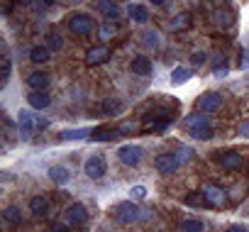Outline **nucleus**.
<instances>
[{"label":"nucleus","instance_id":"f257e3e1","mask_svg":"<svg viewBox=\"0 0 249 232\" xmlns=\"http://www.w3.org/2000/svg\"><path fill=\"white\" fill-rule=\"evenodd\" d=\"M69 30H71L73 35H81V37L90 35V32H93V20H90V15H86V13L71 15V18H69Z\"/></svg>","mask_w":249,"mask_h":232},{"label":"nucleus","instance_id":"f03ea898","mask_svg":"<svg viewBox=\"0 0 249 232\" xmlns=\"http://www.w3.org/2000/svg\"><path fill=\"white\" fill-rule=\"evenodd\" d=\"M44 127H49V120H39V118H32L30 112H20V130H22V135L25 137H30L35 130H44Z\"/></svg>","mask_w":249,"mask_h":232},{"label":"nucleus","instance_id":"7ed1b4c3","mask_svg":"<svg viewBox=\"0 0 249 232\" xmlns=\"http://www.w3.org/2000/svg\"><path fill=\"white\" fill-rule=\"evenodd\" d=\"M117 157H120V161H122L124 166H137V164L142 161V147H137V144H124V147L117 149Z\"/></svg>","mask_w":249,"mask_h":232},{"label":"nucleus","instance_id":"20e7f679","mask_svg":"<svg viewBox=\"0 0 249 232\" xmlns=\"http://www.w3.org/2000/svg\"><path fill=\"white\" fill-rule=\"evenodd\" d=\"M154 166H157L159 174L169 176V174H174V171L181 166V159H178L176 154H159V157L154 159Z\"/></svg>","mask_w":249,"mask_h":232},{"label":"nucleus","instance_id":"39448f33","mask_svg":"<svg viewBox=\"0 0 249 232\" xmlns=\"http://www.w3.org/2000/svg\"><path fill=\"white\" fill-rule=\"evenodd\" d=\"M105 171H107V164H105V159H103L100 154L88 157V161H86V176H88V178L98 181V178L105 176Z\"/></svg>","mask_w":249,"mask_h":232},{"label":"nucleus","instance_id":"423d86ee","mask_svg":"<svg viewBox=\"0 0 249 232\" xmlns=\"http://www.w3.org/2000/svg\"><path fill=\"white\" fill-rule=\"evenodd\" d=\"M115 217H117L120 222H137V217H140V208H137L135 203H130V200L117 203V208H115Z\"/></svg>","mask_w":249,"mask_h":232},{"label":"nucleus","instance_id":"0eeeda50","mask_svg":"<svg viewBox=\"0 0 249 232\" xmlns=\"http://www.w3.org/2000/svg\"><path fill=\"white\" fill-rule=\"evenodd\" d=\"M203 198H205V205L208 208H220V205H225V200H227V193L220 188V186H208L205 191H203Z\"/></svg>","mask_w":249,"mask_h":232},{"label":"nucleus","instance_id":"6e6552de","mask_svg":"<svg viewBox=\"0 0 249 232\" xmlns=\"http://www.w3.org/2000/svg\"><path fill=\"white\" fill-rule=\"evenodd\" d=\"M66 220H69L71 225H83V222L88 220L86 205H83V203H71V205L66 208Z\"/></svg>","mask_w":249,"mask_h":232},{"label":"nucleus","instance_id":"1a4fd4ad","mask_svg":"<svg viewBox=\"0 0 249 232\" xmlns=\"http://www.w3.org/2000/svg\"><path fill=\"white\" fill-rule=\"evenodd\" d=\"M220 105H222V98L217 93H203L198 98V110L200 112H215Z\"/></svg>","mask_w":249,"mask_h":232},{"label":"nucleus","instance_id":"9d476101","mask_svg":"<svg viewBox=\"0 0 249 232\" xmlns=\"http://www.w3.org/2000/svg\"><path fill=\"white\" fill-rule=\"evenodd\" d=\"M117 137H120V127H95L88 140H93V142H110V140H117Z\"/></svg>","mask_w":249,"mask_h":232},{"label":"nucleus","instance_id":"9b49d317","mask_svg":"<svg viewBox=\"0 0 249 232\" xmlns=\"http://www.w3.org/2000/svg\"><path fill=\"white\" fill-rule=\"evenodd\" d=\"M98 13L110 22H117V18H120V8L112 3V0H98Z\"/></svg>","mask_w":249,"mask_h":232},{"label":"nucleus","instance_id":"f8f14e48","mask_svg":"<svg viewBox=\"0 0 249 232\" xmlns=\"http://www.w3.org/2000/svg\"><path fill=\"white\" fill-rule=\"evenodd\" d=\"M107 59H110V49H107V47H93V49L86 52V61H88L90 66H95V64H105Z\"/></svg>","mask_w":249,"mask_h":232},{"label":"nucleus","instance_id":"ddd939ff","mask_svg":"<svg viewBox=\"0 0 249 232\" xmlns=\"http://www.w3.org/2000/svg\"><path fill=\"white\" fill-rule=\"evenodd\" d=\"M27 100H30V107H35V110H44V107H49V103H52V98H49L47 90H32V93L27 95Z\"/></svg>","mask_w":249,"mask_h":232},{"label":"nucleus","instance_id":"4468645a","mask_svg":"<svg viewBox=\"0 0 249 232\" xmlns=\"http://www.w3.org/2000/svg\"><path fill=\"white\" fill-rule=\"evenodd\" d=\"M242 164H244V159H242V154H237V152H225V154L220 157V166L227 169V171H234V169H239Z\"/></svg>","mask_w":249,"mask_h":232},{"label":"nucleus","instance_id":"2eb2a0df","mask_svg":"<svg viewBox=\"0 0 249 232\" xmlns=\"http://www.w3.org/2000/svg\"><path fill=\"white\" fill-rule=\"evenodd\" d=\"M27 83H30L32 90H47V86H49V73H44V71H35V73H30Z\"/></svg>","mask_w":249,"mask_h":232},{"label":"nucleus","instance_id":"dca6fc26","mask_svg":"<svg viewBox=\"0 0 249 232\" xmlns=\"http://www.w3.org/2000/svg\"><path fill=\"white\" fill-rule=\"evenodd\" d=\"M130 69H132L137 76H149V73H152V61H149L147 56H135L132 64H130Z\"/></svg>","mask_w":249,"mask_h":232},{"label":"nucleus","instance_id":"f3484780","mask_svg":"<svg viewBox=\"0 0 249 232\" xmlns=\"http://www.w3.org/2000/svg\"><path fill=\"white\" fill-rule=\"evenodd\" d=\"M52 59V49L49 47H32L30 49V61L32 64H47Z\"/></svg>","mask_w":249,"mask_h":232},{"label":"nucleus","instance_id":"a211bd4d","mask_svg":"<svg viewBox=\"0 0 249 232\" xmlns=\"http://www.w3.org/2000/svg\"><path fill=\"white\" fill-rule=\"evenodd\" d=\"M127 15H130V20H135V22H140V25L149 20L147 8H144V5H137V3H132V5L127 8Z\"/></svg>","mask_w":249,"mask_h":232},{"label":"nucleus","instance_id":"6ab92c4d","mask_svg":"<svg viewBox=\"0 0 249 232\" xmlns=\"http://www.w3.org/2000/svg\"><path fill=\"white\" fill-rule=\"evenodd\" d=\"M49 178H52L54 183L64 186V183H69L71 174H69V169H64V166H52V169H49Z\"/></svg>","mask_w":249,"mask_h":232},{"label":"nucleus","instance_id":"aec40b11","mask_svg":"<svg viewBox=\"0 0 249 232\" xmlns=\"http://www.w3.org/2000/svg\"><path fill=\"white\" fill-rule=\"evenodd\" d=\"M30 210H32L35 215H44V213L49 210V200H47V196H35V198L30 200Z\"/></svg>","mask_w":249,"mask_h":232},{"label":"nucleus","instance_id":"412c9836","mask_svg":"<svg viewBox=\"0 0 249 232\" xmlns=\"http://www.w3.org/2000/svg\"><path fill=\"white\" fill-rule=\"evenodd\" d=\"M3 217H5L10 225H20V222H22V210H20L18 205H8V208L3 210Z\"/></svg>","mask_w":249,"mask_h":232},{"label":"nucleus","instance_id":"4be33fe9","mask_svg":"<svg viewBox=\"0 0 249 232\" xmlns=\"http://www.w3.org/2000/svg\"><path fill=\"white\" fill-rule=\"evenodd\" d=\"M188 78H191V69L178 66V69H174V71H171V83H174V86H181V83H186Z\"/></svg>","mask_w":249,"mask_h":232},{"label":"nucleus","instance_id":"5701e85b","mask_svg":"<svg viewBox=\"0 0 249 232\" xmlns=\"http://www.w3.org/2000/svg\"><path fill=\"white\" fill-rule=\"evenodd\" d=\"M213 20H215L220 27H230V25H232V20H234V15H232L230 10H215Z\"/></svg>","mask_w":249,"mask_h":232},{"label":"nucleus","instance_id":"b1692460","mask_svg":"<svg viewBox=\"0 0 249 232\" xmlns=\"http://www.w3.org/2000/svg\"><path fill=\"white\" fill-rule=\"evenodd\" d=\"M191 137H196V140L205 142V140H210V137H213V127H210V125H200V127H193V130H191Z\"/></svg>","mask_w":249,"mask_h":232},{"label":"nucleus","instance_id":"393cba45","mask_svg":"<svg viewBox=\"0 0 249 232\" xmlns=\"http://www.w3.org/2000/svg\"><path fill=\"white\" fill-rule=\"evenodd\" d=\"M171 27H174V30H188V27H191V15H188V13H181L178 18H174Z\"/></svg>","mask_w":249,"mask_h":232},{"label":"nucleus","instance_id":"a878e982","mask_svg":"<svg viewBox=\"0 0 249 232\" xmlns=\"http://www.w3.org/2000/svg\"><path fill=\"white\" fill-rule=\"evenodd\" d=\"M86 135H90V130H64L59 140H83Z\"/></svg>","mask_w":249,"mask_h":232},{"label":"nucleus","instance_id":"bb28decb","mask_svg":"<svg viewBox=\"0 0 249 232\" xmlns=\"http://www.w3.org/2000/svg\"><path fill=\"white\" fill-rule=\"evenodd\" d=\"M186 125H188V130H193V127L210 125V123H208V118H203V115H188V118H186Z\"/></svg>","mask_w":249,"mask_h":232},{"label":"nucleus","instance_id":"cd10ccee","mask_svg":"<svg viewBox=\"0 0 249 232\" xmlns=\"http://www.w3.org/2000/svg\"><path fill=\"white\" fill-rule=\"evenodd\" d=\"M47 39H49V49H61V35L56 32V30H49V35H47Z\"/></svg>","mask_w":249,"mask_h":232},{"label":"nucleus","instance_id":"c85d7f7f","mask_svg":"<svg viewBox=\"0 0 249 232\" xmlns=\"http://www.w3.org/2000/svg\"><path fill=\"white\" fill-rule=\"evenodd\" d=\"M181 230H183V232H203V222H200V220H186V222L181 225Z\"/></svg>","mask_w":249,"mask_h":232},{"label":"nucleus","instance_id":"c756f323","mask_svg":"<svg viewBox=\"0 0 249 232\" xmlns=\"http://www.w3.org/2000/svg\"><path fill=\"white\" fill-rule=\"evenodd\" d=\"M186 205H191V208H193V205H198V208H200V205H205L203 193H188V196H186Z\"/></svg>","mask_w":249,"mask_h":232},{"label":"nucleus","instance_id":"7c9ffc66","mask_svg":"<svg viewBox=\"0 0 249 232\" xmlns=\"http://www.w3.org/2000/svg\"><path fill=\"white\" fill-rule=\"evenodd\" d=\"M115 32H117V27H115V22H110V20H107V25L100 27V35H103V37H112Z\"/></svg>","mask_w":249,"mask_h":232},{"label":"nucleus","instance_id":"2f4dec72","mask_svg":"<svg viewBox=\"0 0 249 232\" xmlns=\"http://www.w3.org/2000/svg\"><path fill=\"white\" fill-rule=\"evenodd\" d=\"M144 42H147V47H159V35L152 30V32L144 35Z\"/></svg>","mask_w":249,"mask_h":232},{"label":"nucleus","instance_id":"473e14b6","mask_svg":"<svg viewBox=\"0 0 249 232\" xmlns=\"http://www.w3.org/2000/svg\"><path fill=\"white\" fill-rule=\"evenodd\" d=\"M103 107H105V112H117V110L122 107V103H120V100H107Z\"/></svg>","mask_w":249,"mask_h":232},{"label":"nucleus","instance_id":"72a5a7b5","mask_svg":"<svg viewBox=\"0 0 249 232\" xmlns=\"http://www.w3.org/2000/svg\"><path fill=\"white\" fill-rule=\"evenodd\" d=\"M144 193H147V188H144V186H135V188L130 191V196H132L135 200H142V198H144Z\"/></svg>","mask_w":249,"mask_h":232},{"label":"nucleus","instance_id":"f704fd0d","mask_svg":"<svg viewBox=\"0 0 249 232\" xmlns=\"http://www.w3.org/2000/svg\"><path fill=\"white\" fill-rule=\"evenodd\" d=\"M191 61H193L196 66H203V64H205V54H203V52H193V54H191Z\"/></svg>","mask_w":249,"mask_h":232},{"label":"nucleus","instance_id":"c9c22d12","mask_svg":"<svg viewBox=\"0 0 249 232\" xmlns=\"http://www.w3.org/2000/svg\"><path fill=\"white\" fill-rule=\"evenodd\" d=\"M8 76H10V59L5 56L3 59V81H8Z\"/></svg>","mask_w":249,"mask_h":232},{"label":"nucleus","instance_id":"e433bc0d","mask_svg":"<svg viewBox=\"0 0 249 232\" xmlns=\"http://www.w3.org/2000/svg\"><path fill=\"white\" fill-rule=\"evenodd\" d=\"M49 232H69V227H66V225H61V222H54Z\"/></svg>","mask_w":249,"mask_h":232},{"label":"nucleus","instance_id":"4c0bfd02","mask_svg":"<svg viewBox=\"0 0 249 232\" xmlns=\"http://www.w3.org/2000/svg\"><path fill=\"white\" fill-rule=\"evenodd\" d=\"M239 135H242V137H247V140H249V120H247V123H242V125H239Z\"/></svg>","mask_w":249,"mask_h":232},{"label":"nucleus","instance_id":"58836bf2","mask_svg":"<svg viewBox=\"0 0 249 232\" xmlns=\"http://www.w3.org/2000/svg\"><path fill=\"white\" fill-rule=\"evenodd\" d=\"M227 232H249L244 225H232V227H227Z\"/></svg>","mask_w":249,"mask_h":232},{"label":"nucleus","instance_id":"ea45409f","mask_svg":"<svg viewBox=\"0 0 249 232\" xmlns=\"http://www.w3.org/2000/svg\"><path fill=\"white\" fill-rule=\"evenodd\" d=\"M225 73H227V69H225V66H220V69H215V71H213V76H225Z\"/></svg>","mask_w":249,"mask_h":232},{"label":"nucleus","instance_id":"a19ab883","mask_svg":"<svg viewBox=\"0 0 249 232\" xmlns=\"http://www.w3.org/2000/svg\"><path fill=\"white\" fill-rule=\"evenodd\" d=\"M149 3H154V5H164L166 0H149Z\"/></svg>","mask_w":249,"mask_h":232},{"label":"nucleus","instance_id":"79ce46f5","mask_svg":"<svg viewBox=\"0 0 249 232\" xmlns=\"http://www.w3.org/2000/svg\"><path fill=\"white\" fill-rule=\"evenodd\" d=\"M42 3H44V5H54V3H56V0H42Z\"/></svg>","mask_w":249,"mask_h":232}]
</instances>
